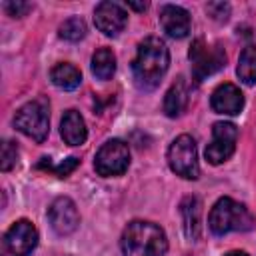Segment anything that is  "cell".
Listing matches in <instances>:
<instances>
[{
  "instance_id": "484cf974",
  "label": "cell",
  "mask_w": 256,
  "mask_h": 256,
  "mask_svg": "<svg viewBox=\"0 0 256 256\" xmlns=\"http://www.w3.org/2000/svg\"><path fill=\"white\" fill-rule=\"evenodd\" d=\"M226 256H248L246 252H240V250H234V252H228Z\"/></svg>"
},
{
  "instance_id": "7402d4cb",
  "label": "cell",
  "mask_w": 256,
  "mask_h": 256,
  "mask_svg": "<svg viewBox=\"0 0 256 256\" xmlns=\"http://www.w3.org/2000/svg\"><path fill=\"white\" fill-rule=\"evenodd\" d=\"M16 162H18V146L12 140H4L2 142V152H0V168H2V172L12 170Z\"/></svg>"
},
{
  "instance_id": "ba28073f",
  "label": "cell",
  "mask_w": 256,
  "mask_h": 256,
  "mask_svg": "<svg viewBox=\"0 0 256 256\" xmlns=\"http://www.w3.org/2000/svg\"><path fill=\"white\" fill-rule=\"evenodd\" d=\"M238 128L232 122H216L212 126V142L206 146V160L214 166L224 164L236 150Z\"/></svg>"
},
{
  "instance_id": "3957f363",
  "label": "cell",
  "mask_w": 256,
  "mask_h": 256,
  "mask_svg": "<svg viewBox=\"0 0 256 256\" xmlns=\"http://www.w3.org/2000/svg\"><path fill=\"white\" fill-rule=\"evenodd\" d=\"M254 224V214L232 198H220L208 216V226L216 236H224L228 232H248Z\"/></svg>"
},
{
  "instance_id": "4fadbf2b",
  "label": "cell",
  "mask_w": 256,
  "mask_h": 256,
  "mask_svg": "<svg viewBox=\"0 0 256 256\" xmlns=\"http://www.w3.org/2000/svg\"><path fill=\"white\" fill-rule=\"evenodd\" d=\"M160 24L172 38H186L190 32V14L182 6L166 4L160 10Z\"/></svg>"
},
{
  "instance_id": "7c38bea8",
  "label": "cell",
  "mask_w": 256,
  "mask_h": 256,
  "mask_svg": "<svg viewBox=\"0 0 256 256\" xmlns=\"http://www.w3.org/2000/svg\"><path fill=\"white\" fill-rule=\"evenodd\" d=\"M210 106L216 114H226V116H236L244 108V94L236 84H220L210 98Z\"/></svg>"
},
{
  "instance_id": "277c9868",
  "label": "cell",
  "mask_w": 256,
  "mask_h": 256,
  "mask_svg": "<svg viewBox=\"0 0 256 256\" xmlns=\"http://www.w3.org/2000/svg\"><path fill=\"white\" fill-rule=\"evenodd\" d=\"M14 126L34 142H44L50 134V104L46 98H36L24 104L16 116Z\"/></svg>"
},
{
  "instance_id": "ffe728a7",
  "label": "cell",
  "mask_w": 256,
  "mask_h": 256,
  "mask_svg": "<svg viewBox=\"0 0 256 256\" xmlns=\"http://www.w3.org/2000/svg\"><path fill=\"white\" fill-rule=\"evenodd\" d=\"M58 32H60V38H64L68 42H78L86 36V24L82 18L74 16V18H68L66 22H62Z\"/></svg>"
},
{
  "instance_id": "2e32d148",
  "label": "cell",
  "mask_w": 256,
  "mask_h": 256,
  "mask_svg": "<svg viewBox=\"0 0 256 256\" xmlns=\"http://www.w3.org/2000/svg\"><path fill=\"white\" fill-rule=\"evenodd\" d=\"M188 106V86L184 78H178L164 98V112L168 118H178Z\"/></svg>"
},
{
  "instance_id": "5bb4252c",
  "label": "cell",
  "mask_w": 256,
  "mask_h": 256,
  "mask_svg": "<svg viewBox=\"0 0 256 256\" xmlns=\"http://www.w3.org/2000/svg\"><path fill=\"white\" fill-rule=\"evenodd\" d=\"M60 134H62L64 142L70 146H82L86 142L88 130H86V122L80 116V112H76V110L64 112L62 122H60Z\"/></svg>"
},
{
  "instance_id": "44dd1931",
  "label": "cell",
  "mask_w": 256,
  "mask_h": 256,
  "mask_svg": "<svg viewBox=\"0 0 256 256\" xmlns=\"http://www.w3.org/2000/svg\"><path fill=\"white\" fill-rule=\"evenodd\" d=\"M76 166H78V158H68V160H64L62 164H58V166H54V164L50 162V158H42V160L38 162V168H40V170L52 172V174H56L58 178H66L70 172L76 170Z\"/></svg>"
},
{
  "instance_id": "8992f818",
  "label": "cell",
  "mask_w": 256,
  "mask_h": 256,
  "mask_svg": "<svg viewBox=\"0 0 256 256\" xmlns=\"http://www.w3.org/2000/svg\"><path fill=\"white\" fill-rule=\"evenodd\" d=\"M128 166H130V148L124 140H118V138L108 140L96 152L94 170L102 178L120 176L128 170Z\"/></svg>"
},
{
  "instance_id": "9c48e42d",
  "label": "cell",
  "mask_w": 256,
  "mask_h": 256,
  "mask_svg": "<svg viewBox=\"0 0 256 256\" xmlns=\"http://www.w3.org/2000/svg\"><path fill=\"white\" fill-rule=\"evenodd\" d=\"M4 246L12 256H30L38 246V230L30 220H18L4 234Z\"/></svg>"
},
{
  "instance_id": "6da1fadb",
  "label": "cell",
  "mask_w": 256,
  "mask_h": 256,
  "mask_svg": "<svg viewBox=\"0 0 256 256\" xmlns=\"http://www.w3.org/2000/svg\"><path fill=\"white\" fill-rule=\"evenodd\" d=\"M170 66V52L164 40L158 36H148L140 42L136 58L132 62V74L136 86L142 90H154Z\"/></svg>"
},
{
  "instance_id": "cb8c5ba5",
  "label": "cell",
  "mask_w": 256,
  "mask_h": 256,
  "mask_svg": "<svg viewBox=\"0 0 256 256\" xmlns=\"http://www.w3.org/2000/svg\"><path fill=\"white\" fill-rule=\"evenodd\" d=\"M4 10H6L10 16L20 18V16H24V14L30 10V4H26V2H6V4H4Z\"/></svg>"
},
{
  "instance_id": "ac0fdd59",
  "label": "cell",
  "mask_w": 256,
  "mask_h": 256,
  "mask_svg": "<svg viewBox=\"0 0 256 256\" xmlns=\"http://www.w3.org/2000/svg\"><path fill=\"white\" fill-rule=\"evenodd\" d=\"M116 72V56L110 48H100L92 56V74L98 80H110Z\"/></svg>"
},
{
  "instance_id": "7a4b0ae2",
  "label": "cell",
  "mask_w": 256,
  "mask_h": 256,
  "mask_svg": "<svg viewBox=\"0 0 256 256\" xmlns=\"http://www.w3.org/2000/svg\"><path fill=\"white\" fill-rule=\"evenodd\" d=\"M120 246L124 256H164L168 250V238L158 224L134 220L124 228Z\"/></svg>"
},
{
  "instance_id": "603a6c76",
  "label": "cell",
  "mask_w": 256,
  "mask_h": 256,
  "mask_svg": "<svg viewBox=\"0 0 256 256\" xmlns=\"http://www.w3.org/2000/svg\"><path fill=\"white\" fill-rule=\"evenodd\" d=\"M206 10H208V14H210L214 20H220V22H226L228 16H230V6L224 4V2H210V4L206 6Z\"/></svg>"
},
{
  "instance_id": "d4e9b609",
  "label": "cell",
  "mask_w": 256,
  "mask_h": 256,
  "mask_svg": "<svg viewBox=\"0 0 256 256\" xmlns=\"http://www.w3.org/2000/svg\"><path fill=\"white\" fill-rule=\"evenodd\" d=\"M126 4H128V8H134V10H138V12H142V10L148 8V2H134V0H128Z\"/></svg>"
},
{
  "instance_id": "9a60e30c",
  "label": "cell",
  "mask_w": 256,
  "mask_h": 256,
  "mask_svg": "<svg viewBox=\"0 0 256 256\" xmlns=\"http://www.w3.org/2000/svg\"><path fill=\"white\" fill-rule=\"evenodd\" d=\"M180 214L184 218V230L190 240H196L200 236V216H202V204L196 196H188L180 204Z\"/></svg>"
},
{
  "instance_id": "8fae6325",
  "label": "cell",
  "mask_w": 256,
  "mask_h": 256,
  "mask_svg": "<svg viewBox=\"0 0 256 256\" xmlns=\"http://www.w3.org/2000/svg\"><path fill=\"white\" fill-rule=\"evenodd\" d=\"M94 24L104 36H118L128 24V12L118 2H100L94 10Z\"/></svg>"
},
{
  "instance_id": "52a82bcc",
  "label": "cell",
  "mask_w": 256,
  "mask_h": 256,
  "mask_svg": "<svg viewBox=\"0 0 256 256\" xmlns=\"http://www.w3.org/2000/svg\"><path fill=\"white\" fill-rule=\"evenodd\" d=\"M190 62H192V76L196 82L206 80L214 72L226 66V52L220 46H208L202 38H198L190 46Z\"/></svg>"
},
{
  "instance_id": "e0dca14e",
  "label": "cell",
  "mask_w": 256,
  "mask_h": 256,
  "mask_svg": "<svg viewBox=\"0 0 256 256\" xmlns=\"http://www.w3.org/2000/svg\"><path fill=\"white\" fill-rule=\"evenodd\" d=\"M50 80L60 90H76L80 86V82H82V74L74 64L64 62V64H58V66L52 68Z\"/></svg>"
},
{
  "instance_id": "5b68a950",
  "label": "cell",
  "mask_w": 256,
  "mask_h": 256,
  "mask_svg": "<svg viewBox=\"0 0 256 256\" xmlns=\"http://www.w3.org/2000/svg\"><path fill=\"white\" fill-rule=\"evenodd\" d=\"M168 164L172 172L186 180H198L200 164H198V150L192 136L182 134L178 136L168 148Z\"/></svg>"
},
{
  "instance_id": "30bf717a",
  "label": "cell",
  "mask_w": 256,
  "mask_h": 256,
  "mask_svg": "<svg viewBox=\"0 0 256 256\" xmlns=\"http://www.w3.org/2000/svg\"><path fill=\"white\" fill-rule=\"evenodd\" d=\"M48 220H50L52 230L60 236H68L76 232V228L80 226V214H78L74 200L66 196L56 198L48 208Z\"/></svg>"
},
{
  "instance_id": "d6986e66",
  "label": "cell",
  "mask_w": 256,
  "mask_h": 256,
  "mask_svg": "<svg viewBox=\"0 0 256 256\" xmlns=\"http://www.w3.org/2000/svg\"><path fill=\"white\" fill-rule=\"evenodd\" d=\"M236 74L248 86H252L256 82V46H246L242 50L240 60H238Z\"/></svg>"
}]
</instances>
